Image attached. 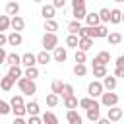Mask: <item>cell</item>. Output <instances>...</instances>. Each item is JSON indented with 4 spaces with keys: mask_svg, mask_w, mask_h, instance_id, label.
<instances>
[{
    "mask_svg": "<svg viewBox=\"0 0 124 124\" xmlns=\"http://www.w3.org/2000/svg\"><path fill=\"white\" fill-rule=\"evenodd\" d=\"M10 29V16H0V33Z\"/></svg>",
    "mask_w": 124,
    "mask_h": 124,
    "instance_id": "obj_37",
    "label": "cell"
},
{
    "mask_svg": "<svg viewBox=\"0 0 124 124\" xmlns=\"http://www.w3.org/2000/svg\"><path fill=\"white\" fill-rule=\"evenodd\" d=\"M27 124H43V118H41L39 114H37V116H29Z\"/></svg>",
    "mask_w": 124,
    "mask_h": 124,
    "instance_id": "obj_44",
    "label": "cell"
},
{
    "mask_svg": "<svg viewBox=\"0 0 124 124\" xmlns=\"http://www.w3.org/2000/svg\"><path fill=\"white\" fill-rule=\"evenodd\" d=\"M10 107H12V112L16 116H23L25 114V103H23V97L21 95H14L12 101H10Z\"/></svg>",
    "mask_w": 124,
    "mask_h": 124,
    "instance_id": "obj_2",
    "label": "cell"
},
{
    "mask_svg": "<svg viewBox=\"0 0 124 124\" xmlns=\"http://www.w3.org/2000/svg\"><path fill=\"white\" fill-rule=\"evenodd\" d=\"M6 54H8V52H6V50H4L2 46H0V66H2L4 62H6Z\"/></svg>",
    "mask_w": 124,
    "mask_h": 124,
    "instance_id": "obj_48",
    "label": "cell"
},
{
    "mask_svg": "<svg viewBox=\"0 0 124 124\" xmlns=\"http://www.w3.org/2000/svg\"><path fill=\"white\" fill-rule=\"evenodd\" d=\"M37 56V64H43V66H46L50 60H52V54L48 52V50H41L39 54H35Z\"/></svg>",
    "mask_w": 124,
    "mask_h": 124,
    "instance_id": "obj_19",
    "label": "cell"
},
{
    "mask_svg": "<svg viewBox=\"0 0 124 124\" xmlns=\"http://www.w3.org/2000/svg\"><path fill=\"white\" fill-rule=\"evenodd\" d=\"M97 14H99L101 23H108V19H110V10H108V8H101Z\"/></svg>",
    "mask_w": 124,
    "mask_h": 124,
    "instance_id": "obj_30",
    "label": "cell"
},
{
    "mask_svg": "<svg viewBox=\"0 0 124 124\" xmlns=\"http://www.w3.org/2000/svg\"><path fill=\"white\" fill-rule=\"evenodd\" d=\"M79 27H81V21H78V19H74V21H70V23H68V31H70V33H74V35H78Z\"/></svg>",
    "mask_w": 124,
    "mask_h": 124,
    "instance_id": "obj_38",
    "label": "cell"
},
{
    "mask_svg": "<svg viewBox=\"0 0 124 124\" xmlns=\"http://www.w3.org/2000/svg\"><path fill=\"white\" fill-rule=\"evenodd\" d=\"M116 66H118V68H124V54H120V56L116 58Z\"/></svg>",
    "mask_w": 124,
    "mask_h": 124,
    "instance_id": "obj_51",
    "label": "cell"
},
{
    "mask_svg": "<svg viewBox=\"0 0 124 124\" xmlns=\"http://www.w3.org/2000/svg\"><path fill=\"white\" fill-rule=\"evenodd\" d=\"M23 78H27V79H35V78H39V70H37V66H29V68H25V70H23Z\"/></svg>",
    "mask_w": 124,
    "mask_h": 124,
    "instance_id": "obj_26",
    "label": "cell"
},
{
    "mask_svg": "<svg viewBox=\"0 0 124 124\" xmlns=\"http://www.w3.org/2000/svg\"><path fill=\"white\" fill-rule=\"evenodd\" d=\"M4 45H8V35L0 33V46H4Z\"/></svg>",
    "mask_w": 124,
    "mask_h": 124,
    "instance_id": "obj_49",
    "label": "cell"
},
{
    "mask_svg": "<svg viewBox=\"0 0 124 124\" xmlns=\"http://www.w3.org/2000/svg\"><path fill=\"white\" fill-rule=\"evenodd\" d=\"M10 112H12L10 103H6V101H2V99H0V114L4 116V114H10Z\"/></svg>",
    "mask_w": 124,
    "mask_h": 124,
    "instance_id": "obj_41",
    "label": "cell"
},
{
    "mask_svg": "<svg viewBox=\"0 0 124 124\" xmlns=\"http://www.w3.org/2000/svg\"><path fill=\"white\" fill-rule=\"evenodd\" d=\"M74 74H76L78 78H83V76L87 74V66H85V64H76V66H74Z\"/></svg>",
    "mask_w": 124,
    "mask_h": 124,
    "instance_id": "obj_34",
    "label": "cell"
},
{
    "mask_svg": "<svg viewBox=\"0 0 124 124\" xmlns=\"http://www.w3.org/2000/svg\"><path fill=\"white\" fill-rule=\"evenodd\" d=\"M14 83H16V79H12L8 74H6L4 78L0 76V89H4V91H10V89L14 87Z\"/></svg>",
    "mask_w": 124,
    "mask_h": 124,
    "instance_id": "obj_20",
    "label": "cell"
},
{
    "mask_svg": "<svg viewBox=\"0 0 124 124\" xmlns=\"http://www.w3.org/2000/svg\"><path fill=\"white\" fill-rule=\"evenodd\" d=\"M25 114H29V116H37V114H39V103H37V101L25 103Z\"/></svg>",
    "mask_w": 124,
    "mask_h": 124,
    "instance_id": "obj_22",
    "label": "cell"
},
{
    "mask_svg": "<svg viewBox=\"0 0 124 124\" xmlns=\"http://www.w3.org/2000/svg\"><path fill=\"white\" fill-rule=\"evenodd\" d=\"M108 21L114 23V25H116V23H122V12H120L118 8H112V10H110V19H108Z\"/></svg>",
    "mask_w": 124,
    "mask_h": 124,
    "instance_id": "obj_25",
    "label": "cell"
},
{
    "mask_svg": "<svg viewBox=\"0 0 124 124\" xmlns=\"http://www.w3.org/2000/svg\"><path fill=\"white\" fill-rule=\"evenodd\" d=\"M66 120H68V124H83V118L76 108H70L66 112Z\"/></svg>",
    "mask_w": 124,
    "mask_h": 124,
    "instance_id": "obj_10",
    "label": "cell"
},
{
    "mask_svg": "<svg viewBox=\"0 0 124 124\" xmlns=\"http://www.w3.org/2000/svg\"><path fill=\"white\" fill-rule=\"evenodd\" d=\"M12 124H27V120H23V116H16Z\"/></svg>",
    "mask_w": 124,
    "mask_h": 124,
    "instance_id": "obj_50",
    "label": "cell"
},
{
    "mask_svg": "<svg viewBox=\"0 0 124 124\" xmlns=\"http://www.w3.org/2000/svg\"><path fill=\"white\" fill-rule=\"evenodd\" d=\"M85 116H87L91 122H97V120L101 118V103L93 101V105H91L89 108H85Z\"/></svg>",
    "mask_w": 124,
    "mask_h": 124,
    "instance_id": "obj_5",
    "label": "cell"
},
{
    "mask_svg": "<svg viewBox=\"0 0 124 124\" xmlns=\"http://www.w3.org/2000/svg\"><path fill=\"white\" fill-rule=\"evenodd\" d=\"M45 101H46V105H48V107H56L60 99H58V95H56V93H48Z\"/></svg>",
    "mask_w": 124,
    "mask_h": 124,
    "instance_id": "obj_39",
    "label": "cell"
},
{
    "mask_svg": "<svg viewBox=\"0 0 124 124\" xmlns=\"http://www.w3.org/2000/svg\"><path fill=\"white\" fill-rule=\"evenodd\" d=\"M114 78H124V68H114Z\"/></svg>",
    "mask_w": 124,
    "mask_h": 124,
    "instance_id": "obj_46",
    "label": "cell"
},
{
    "mask_svg": "<svg viewBox=\"0 0 124 124\" xmlns=\"http://www.w3.org/2000/svg\"><path fill=\"white\" fill-rule=\"evenodd\" d=\"M64 4H66V0H52V6H54L56 10H60V8H64Z\"/></svg>",
    "mask_w": 124,
    "mask_h": 124,
    "instance_id": "obj_45",
    "label": "cell"
},
{
    "mask_svg": "<svg viewBox=\"0 0 124 124\" xmlns=\"http://www.w3.org/2000/svg\"><path fill=\"white\" fill-rule=\"evenodd\" d=\"M21 43H23V37H21L19 31H12V33L8 35V45H10V46H19Z\"/></svg>",
    "mask_w": 124,
    "mask_h": 124,
    "instance_id": "obj_12",
    "label": "cell"
},
{
    "mask_svg": "<svg viewBox=\"0 0 124 124\" xmlns=\"http://www.w3.org/2000/svg\"><path fill=\"white\" fill-rule=\"evenodd\" d=\"M105 91V87H103V83L101 81H97V79H93L89 85H87V93H89V97H93V99H97V97H101V93Z\"/></svg>",
    "mask_w": 124,
    "mask_h": 124,
    "instance_id": "obj_6",
    "label": "cell"
},
{
    "mask_svg": "<svg viewBox=\"0 0 124 124\" xmlns=\"http://www.w3.org/2000/svg\"><path fill=\"white\" fill-rule=\"evenodd\" d=\"M70 95H74V87H72L70 83H64V89H62V99H66V97H70Z\"/></svg>",
    "mask_w": 124,
    "mask_h": 124,
    "instance_id": "obj_43",
    "label": "cell"
},
{
    "mask_svg": "<svg viewBox=\"0 0 124 124\" xmlns=\"http://www.w3.org/2000/svg\"><path fill=\"white\" fill-rule=\"evenodd\" d=\"M17 87H19V91H21L23 95H33V93L37 91L35 79H27V78H23V76L17 79Z\"/></svg>",
    "mask_w": 124,
    "mask_h": 124,
    "instance_id": "obj_1",
    "label": "cell"
},
{
    "mask_svg": "<svg viewBox=\"0 0 124 124\" xmlns=\"http://www.w3.org/2000/svg\"><path fill=\"white\" fill-rule=\"evenodd\" d=\"M8 76L12 78V79H19L21 76H23V70H21V64H17V66H10V70H8Z\"/></svg>",
    "mask_w": 124,
    "mask_h": 124,
    "instance_id": "obj_21",
    "label": "cell"
},
{
    "mask_svg": "<svg viewBox=\"0 0 124 124\" xmlns=\"http://www.w3.org/2000/svg\"><path fill=\"white\" fill-rule=\"evenodd\" d=\"M50 87H52V93H56V95L60 97V95H62V89H64V83H62L60 79H54Z\"/></svg>",
    "mask_w": 124,
    "mask_h": 124,
    "instance_id": "obj_36",
    "label": "cell"
},
{
    "mask_svg": "<svg viewBox=\"0 0 124 124\" xmlns=\"http://www.w3.org/2000/svg\"><path fill=\"white\" fill-rule=\"evenodd\" d=\"M33 2H43V0H33Z\"/></svg>",
    "mask_w": 124,
    "mask_h": 124,
    "instance_id": "obj_55",
    "label": "cell"
},
{
    "mask_svg": "<svg viewBox=\"0 0 124 124\" xmlns=\"http://www.w3.org/2000/svg\"><path fill=\"white\" fill-rule=\"evenodd\" d=\"M85 14H87L85 6H81V8H74V19H78V21L85 19Z\"/></svg>",
    "mask_w": 124,
    "mask_h": 124,
    "instance_id": "obj_32",
    "label": "cell"
},
{
    "mask_svg": "<svg viewBox=\"0 0 124 124\" xmlns=\"http://www.w3.org/2000/svg\"><path fill=\"white\" fill-rule=\"evenodd\" d=\"M91 46H93V39H91V37H79V41H78V48H79V50L87 52Z\"/></svg>",
    "mask_w": 124,
    "mask_h": 124,
    "instance_id": "obj_16",
    "label": "cell"
},
{
    "mask_svg": "<svg viewBox=\"0 0 124 124\" xmlns=\"http://www.w3.org/2000/svg\"><path fill=\"white\" fill-rule=\"evenodd\" d=\"M17 14H19V4L10 0V2L6 4V16H10V17H12V16H17Z\"/></svg>",
    "mask_w": 124,
    "mask_h": 124,
    "instance_id": "obj_23",
    "label": "cell"
},
{
    "mask_svg": "<svg viewBox=\"0 0 124 124\" xmlns=\"http://www.w3.org/2000/svg\"><path fill=\"white\" fill-rule=\"evenodd\" d=\"M43 124H58V116L54 114V112H50V110H46V112H43Z\"/></svg>",
    "mask_w": 124,
    "mask_h": 124,
    "instance_id": "obj_24",
    "label": "cell"
},
{
    "mask_svg": "<svg viewBox=\"0 0 124 124\" xmlns=\"http://www.w3.org/2000/svg\"><path fill=\"white\" fill-rule=\"evenodd\" d=\"M78 41H79V37L74 35V33H70V35L66 37V46H68V48H78Z\"/></svg>",
    "mask_w": 124,
    "mask_h": 124,
    "instance_id": "obj_29",
    "label": "cell"
},
{
    "mask_svg": "<svg viewBox=\"0 0 124 124\" xmlns=\"http://www.w3.org/2000/svg\"><path fill=\"white\" fill-rule=\"evenodd\" d=\"M122 108H118L116 105L114 107H108V114H107V118L110 120V122H118V120H122Z\"/></svg>",
    "mask_w": 124,
    "mask_h": 124,
    "instance_id": "obj_11",
    "label": "cell"
},
{
    "mask_svg": "<svg viewBox=\"0 0 124 124\" xmlns=\"http://www.w3.org/2000/svg\"><path fill=\"white\" fill-rule=\"evenodd\" d=\"M78 105H79V101H78L76 95H70V97L64 99V107H66L68 110H70V108H78Z\"/></svg>",
    "mask_w": 124,
    "mask_h": 124,
    "instance_id": "obj_27",
    "label": "cell"
},
{
    "mask_svg": "<svg viewBox=\"0 0 124 124\" xmlns=\"http://www.w3.org/2000/svg\"><path fill=\"white\" fill-rule=\"evenodd\" d=\"M91 62H93V66H107V64L110 62V52H108V50H101Z\"/></svg>",
    "mask_w": 124,
    "mask_h": 124,
    "instance_id": "obj_7",
    "label": "cell"
},
{
    "mask_svg": "<svg viewBox=\"0 0 124 124\" xmlns=\"http://www.w3.org/2000/svg\"><path fill=\"white\" fill-rule=\"evenodd\" d=\"M97 124H112V122H110V120H108V118H107V116H105V118H103V116H101V118H99V120H97Z\"/></svg>",
    "mask_w": 124,
    "mask_h": 124,
    "instance_id": "obj_52",
    "label": "cell"
},
{
    "mask_svg": "<svg viewBox=\"0 0 124 124\" xmlns=\"http://www.w3.org/2000/svg\"><path fill=\"white\" fill-rule=\"evenodd\" d=\"M58 46V37H56V33H45L43 35V48L45 50H54Z\"/></svg>",
    "mask_w": 124,
    "mask_h": 124,
    "instance_id": "obj_3",
    "label": "cell"
},
{
    "mask_svg": "<svg viewBox=\"0 0 124 124\" xmlns=\"http://www.w3.org/2000/svg\"><path fill=\"white\" fill-rule=\"evenodd\" d=\"M107 35H108V29H107V25H105V23L97 25V39H105Z\"/></svg>",
    "mask_w": 124,
    "mask_h": 124,
    "instance_id": "obj_40",
    "label": "cell"
},
{
    "mask_svg": "<svg viewBox=\"0 0 124 124\" xmlns=\"http://www.w3.org/2000/svg\"><path fill=\"white\" fill-rule=\"evenodd\" d=\"M12 2H17V0H12Z\"/></svg>",
    "mask_w": 124,
    "mask_h": 124,
    "instance_id": "obj_56",
    "label": "cell"
},
{
    "mask_svg": "<svg viewBox=\"0 0 124 124\" xmlns=\"http://www.w3.org/2000/svg\"><path fill=\"white\" fill-rule=\"evenodd\" d=\"M45 31H48V33L58 31V23H56L54 19H45Z\"/></svg>",
    "mask_w": 124,
    "mask_h": 124,
    "instance_id": "obj_33",
    "label": "cell"
},
{
    "mask_svg": "<svg viewBox=\"0 0 124 124\" xmlns=\"http://www.w3.org/2000/svg\"><path fill=\"white\" fill-rule=\"evenodd\" d=\"M54 12H56V8H54L52 4H45V6L41 8V16H43L45 19H54Z\"/></svg>",
    "mask_w": 124,
    "mask_h": 124,
    "instance_id": "obj_15",
    "label": "cell"
},
{
    "mask_svg": "<svg viewBox=\"0 0 124 124\" xmlns=\"http://www.w3.org/2000/svg\"><path fill=\"white\" fill-rule=\"evenodd\" d=\"M93 101H95L93 97H83V99H79V107H81V108H89V107L93 105Z\"/></svg>",
    "mask_w": 124,
    "mask_h": 124,
    "instance_id": "obj_42",
    "label": "cell"
},
{
    "mask_svg": "<svg viewBox=\"0 0 124 124\" xmlns=\"http://www.w3.org/2000/svg\"><path fill=\"white\" fill-rule=\"evenodd\" d=\"M114 2H118V4H122V2H124V0H114Z\"/></svg>",
    "mask_w": 124,
    "mask_h": 124,
    "instance_id": "obj_53",
    "label": "cell"
},
{
    "mask_svg": "<svg viewBox=\"0 0 124 124\" xmlns=\"http://www.w3.org/2000/svg\"><path fill=\"white\" fill-rule=\"evenodd\" d=\"M4 64H8V66H17V64H21V56H19L17 52H8Z\"/></svg>",
    "mask_w": 124,
    "mask_h": 124,
    "instance_id": "obj_18",
    "label": "cell"
},
{
    "mask_svg": "<svg viewBox=\"0 0 124 124\" xmlns=\"http://www.w3.org/2000/svg\"><path fill=\"white\" fill-rule=\"evenodd\" d=\"M107 76V66H93V78H105Z\"/></svg>",
    "mask_w": 124,
    "mask_h": 124,
    "instance_id": "obj_35",
    "label": "cell"
},
{
    "mask_svg": "<svg viewBox=\"0 0 124 124\" xmlns=\"http://www.w3.org/2000/svg\"><path fill=\"white\" fill-rule=\"evenodd\" d=\"M10 27L14 29V31H23V27H25V19L21 17V16H12L10 17Z\"/></svg>",
    "mask_w": 124,
    "mask_h": 124,
    "instance_id": "obj_8",
    "label": "cell"
},
{
    "mask_svg": "<svg viewBox=\"0 0 124 124\" xmlns=\"http://www.w3.org/2000/svg\"><path fill=\"white\" fill-rule=\"evenodd\" d=\"M118 103V95L114 91H103L101 93V105L103 107H114Z\"/></svg>",
    "mask_w": 124,
    "mask_h": 124,
    "instance_id": "obj_4",
    "label": "cell"
},
{
    "mask_svg": "<svg viewBox=\"0 0 124 124\" xmlns=\"http://www.w3.org/2000/svg\"><path fill=\"white\" fill-rule=\"evenodd\" d=\"M122 23H124V12H122Z\"/></svg>",
    "mask_w": 124,
    "mask_h": 124,
    "instance_id": "obj_54",
    "label": "cell"
},
{
    "mask_svg": "<svg viewBox=\"0 0 124 124\" xmlns=\"http://www.w3.org/2000/svg\"><path fill=\"white\" fill-rule=\"evenodd\" d=\"M74 60H76V64H85V62H87V54H85L83 50H79V48H76V54H74Z\"/></svg>",
    "mask_w": 124,
    "mask_h": 124,
    "instance_id": "obj_31",
    "label": "cell"
},
{
    "mask_svg": "<svg viewBox=\"0 0 124 124\" xmlns=\"http://www.w3.org/2000/svg\"><path fill=\"white\" fill-rule=\"evenodd\" d=\"M66 58H68L66 46H56V48L52 50V60H54V62H66Z\"/></svg>",
    "mask_w": 124,
    "mask_h": 124,
    "instance_id": "obj_9",
    "label": "cell"
},
{
    "mask_svg": "<svg viewBox=\"0 0 124 124\" xmlns=\"http://www.w3.org/2000/svg\"><path fill=\"white\" fill-rule=\"evenodd\" d=\"M85 6V0H72V8H81Z\"/></svg>",
    "mask_w": 124,
    "mask_h": 124,
    "instance_id": "obj_47",
    "label": "cell"
},
{
    "mask_svg": "<svg viewBox=\"0 0 124 124\" xmlns=\"http://www.w3.org/2000/svg\"><path fill=\"white\" fill-rule=\"evenodd\" d=\"M101 83H103V87H105L107 91H114V89H116V78H114V76H108V74H107Z\"/></svg>",
    "mask_w": 124,
    "mask_h": 124,
    "instance_id": "obj_14",
    "label": "cell"
},
{
    "mask_svg": "<svg viewBox=\"0 0 124 124\" xmlns=\"http://www.w3.org/2000/svg\"><path fill=\"white\" fill-rule=\"evenodd\" d=\"M21 64H23L25 68L37 66V56H35L33 52H25V54H21Z\"/></svg>",
    "mask_w": 124,
    "mask_h": 124,
    "instance_id": "obj_13",
    "label": "cell"
},
{
    "mask_svg": "<svg viewBox=\"0 0 124 124\" xmlns=\"http://www.w3.org/2000/svg\"><path fill=\"white\" fill-rule=\"evenodd\" d=\"M105 39H108V43H110V45H120V43H122V35H120L118 31H112V33H108Z\"/></svg>",
    "mask_w": 124,
    "mask_h": 124,
    "instance_id": "obj_28",
    "label": "cell"
},
{
    "mask_svg": "<svg viewBox=\"0 0 124 124\" xmlns=\"http://www.w3.org/2000/svg\"><path fill=\"white\" fill-rule=\"evenodd\" d=\"M85 25H101V19H99V14L97 12H89L85 14Z\"/></svg>",
    "mask_w": 124,
    "mask_h": 124,
    "instance_id": "obj_17",
    "label": "cell"
}]
</instances>
